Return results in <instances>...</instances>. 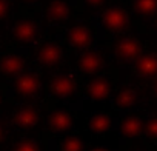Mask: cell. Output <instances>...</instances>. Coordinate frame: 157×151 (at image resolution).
Here are the masks:
<instances>
[]
</instances>
